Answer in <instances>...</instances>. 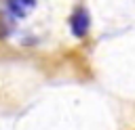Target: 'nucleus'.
Here are the masks:
<instances>
[{
  "mask_svg": "<svg viewBox=\"0 0 135 130\" xmlns=\"http://www.w3.org/2000/svg\"><path fill=\"white\" fill-rule=\"evenodd\" d=\"M89 25H91V19H89V13L84 6H78L74 8L72 17H70V27H72V34L76 38H84L86 31H89Z\"/></svg>",
  "mask_w": 135,
  "mask_h": 130,
  "instance_id": "f257e3e1",
  "label": "nucleus"
},
{
  "mask_svg": "<svg viewBox=\"0 0 135 130\" xmlns=\"http://www.w3.org/2000/svg\"><path fill=\"white\" fill-rule=\"evenodd\" d=\"M36 0H8V8L15 17H25L34 10Z\"/></svg>",
  "mask_w": 135,
  "mask_h": 130,
  "instance_id": "f03ea898",
  "label": "nucleus"
}]
</instances>
